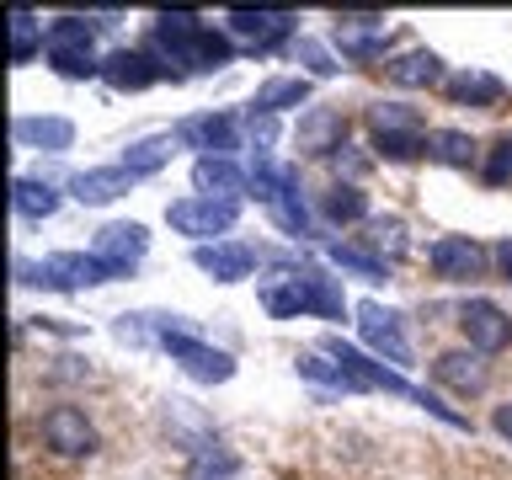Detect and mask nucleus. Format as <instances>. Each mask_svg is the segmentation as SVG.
Wrapping results in <instances>:
<instances>
[{
	"mask_svg": "<svg viewBox=\"0 0 512 480\" xmlns=\"http://www.w3.org/2000/svg\"><path fill=\"white\" fill-rule=\"evenodd\" d=\"M144 54L155 59L160 75L176 80L182 75L176 64H187V70H224V64L235 59V38L219 27H208L203 16H192V11H160Z\"/></svg>",
	"mask_w": 512,
	"mask_h": 480,
	"instance_id": "nucleus-1",
	"label": "nucleus"
},
{
	"mask_svg": "<svg viewBox=\"0 0 512 480\" xmlns=\"http://www.w3.org/2000/svg\"><path fill=\"white\" fill-rule=\"evenodd\" d=\"M262 304L267 315H326V320H342L347 315V299H342V283L331 278L326 267H294L283 262V278H272L262 288Z\"/></svg>",
	"mask_w": 512,
	"mask_h": 480,
	"instance_id": "nucleus-2",
	"label": "nucleus"
},
{
	"mask_svg": "<svg viewBox=\"0 0 512 480\" xmlns=\"http://www.w3.org/2000/svg\"><path fill=\"white\" fill-rule=\"evenodd\" d=\"M96 27L102 22H86V16H54L48 22V64L54 75L64 80H91L102 75V59H96Z\"/></svg>",
	"mask_w": 512,
	"mask_h": 480,
	"instance_id": "nucleus-3",
	"label": "nucleus"
},
{
	"mask_svg": "<svg viewBox=\"0 0 512 480\" xmlns=\"http://www.w3.org/2000/svg\"><path fill=\"white\" fill-rule=\"evenodd\" d=\"M16 283H27V288H96V283H112V272L91 251H59V256H43V262L16 256Z\"/></svg>",
	"mask_w": 512,
	"mask_h": 480,
	"instance_id": "nucleus-4",
	"label": "nucleus"
},
{
	"mask_svg": "<svg viewBox=\"0 0 512 480\" xmlns=\"http://www.w3.org/2000/svg\"><path fill=\"white\" fill-rule=\"evenodd\" d=\"M368 128H374V144L384 160H416L427 155V128L422 112L406 102H374L368 107Z\"/></svg>",
	"mask_w": 512,
	"mask_h": 480,
	"instance_id": "nucleus-5",
	"label": "nucleus"
},
{
	"mask_svg": "<svg viewBox=\"0 0 512 480\" xmlns=\"http://www.w3.org/2000/svg\"><path fill=\"white\" fill-rule=\"evenodd\" d=\"M155 342L166 347V352H171V363H182L192 379H203V384L235 379V358H230V352H219V347L198 342V336L182 331V326H160V331H155Z\"/></svg>",
	"mask_w": 512,
	"mask_h": 480,
	"instance_id": "nucleus-6",
	"label": "nucleus"
},
{
	"mask_svg": "<svg viewBox=\"0 0 512 480\" xmlns=\"http://www.w3.org/2000/svg\"><path fill=\"white\" fill-rule=\"evenodd\" d=\"M171 230L176 235H192L198 246H208V235H230L235 219H240V203H224V198H182L166 208Z\"/></svg>",
	"mask_w": 512,
	"mask_h": 480,
	"instance_id": "nucleus-7",
	"label": "nucleus"
},
{
	"mask_svg": "<svg viewBox=\"0 0 512 480\" xmlns=\"http://www.w3.org/2000/svg\"><path fill=\"white\" fill-rule=\"evenodd\" d=\"M459 331H464V342H470V352H480V358L512 347V320H507L502 304H491V299H464L459 304Z\"/></svg>",
	"mask_w": 512,
	"mask_h": 480,
	"instance_id": "nucleus-8",
	"label": "nucleus"
},
{
	"mask_svg": "<svg viewBox=\"0 0 512 480\" xmlns=\"http://www.w3.org/2000/svg\"><path fill=\"white\" fill-rule=\"evenodd\" d=\"M294 11H230L224 16V32L230 38H240L246 48H256V54H272L278 43H294Z\"/></svg>",
	"mask_w": 512,
	"mask_h": 480,
	"instance_id": "nucleus-9",
	"label": "nucleus"
},
{
	"mask_svg": "<svg viewBox=\"0 0 512 480\" xmlns=\"http://www.w3.org/2000/svg\"><path fill=\"white\" fill-rule=\"evenodd\" d=\"M150 251V230L144 224H107V230H96V240H91V256L102 262L112 278H128V272L139 267V256Z\"/></svg>",
	"mask_w": 512,
	"mask_h": 480,
	"instance_id": "nucleus-10",
	"label": "nucleus"
},
{
	"mask_svg": "<svg viewBox=\"0 0 512 480\" xmlns=\"http://www.w3.org/2000/svg\"><path fill=\"white\" fill-rule=\"evenodd\" d=\"M427 262H432V272H438L443 283H475L480 272H486L491 256L470 235H443V240H432V246H427Z\"/></svg>",
	"mask_w": 512,
	"mask_h": 480,
	"instance_id": "nucleus-11",
	"label": "nucleus"
},
{
	"mask_svg": "<svg viewBox=\"0 0 512 480\" xmlns=\"http://www.w3.org/2000/svg\"><path fill=\"white\" fill-rule=\"evenodd\" d=\"M43 443L54 448L59 459H86L96 454V427L86 422V411H75V406H54V411H43Z\"/></svg>",
	"mask_w": 512,
	"mask_h": 480,
	"instance_id": "nucleus-12",
	"label": "nucleus"
},
{
	"mask_svg": "<svg viewBox=\"0 0 512 480\" xmlns=\"http://www.w3.org/2000/svg\"><path fill=\"white\" fill-rule=\"evenodd\" d=\"M331 38H336V48H342L347 59L368 64V59L384 54V43H390V22H384L379 11H352V16H336Z\"/></svg>",
	"mask_w": 512,
	"mask_h": 480,
	"instance_id": "nucleus-13",
	"label": "nucleus"
},
{
	"mask_svg": "<svg viewBox=\"0 0 512 480\" xmlns=\"http://www.w3.org/2000/svg\"><path fill=\"white\" fill-rule=\"evenodd\" d=\"M358 331H363V342L374 352H384L395 368H411V342H406V331H400L395 310H384L379 299H363L358 304Z\"/></svg>",
	"mask_w": 512,
	"mask_h": 480,
	"instance_id": "nucleus-14",
	"label": "nucleus"
},
{
	"mask_svg": "<svg viewBox=\"0 0 512 480\" xmlns=\"http://www.w3.org/2000/svg\"><path fill=\"white\" fill-rule=\"evenodd\" d=\"M176 144L198 150V160H230V150H235V118H230V112H198V118H187L182 128H176Z\"/></svg>",
	"mask_w": 512,
	"mask_h": 480,
	"instance_id": "nucleus-15",
	"label": "nucleus"
},
{
	"mask_svg": "<svg viewBox=\"0 0 512 480\" xmlns=\"http://www.w3.org/2000/svg\"><path fill=\"white\" fill-rule=\"evenodd\" d=\"M192 267L208 272L214 283H246L256 272V251L240 240H214V246H192Z\"/></svg>",
	"mask_w": 512,
	"mask_h": 480,
	"instance_id": "nucleus-16",
	"label": "nucleus"
},
{
	"mask_svg": "<svg viewBox=\"0 0 512 480\" xmlns=\"http://www.w3.org/2000/svg\"><path fill=\"white\" fill-rule=\"evenodd\" d=\"M294 144H299V155H336L347 144V118L336 107H310L299 118Z\"/></svg>",
	"mask_w": 512,
	"mask_h": 480,
	"instance_id": "nucleus-17",
	"label": "nucleus"
},
{
	"mask_svg": "<svg viewBox=\"0 0 512 480\" xmlns=\"http://www.w3.org/2000/svg\"><path fill=\"white\" fill-rule=\"evenodd\" d=\"M102 80L112 91H144L155 86V80H166L155 70V59L144 54V48H112V54L102 59Z\"/></svg>",
	"mask_w": 512,
	"mask_h": 480,
	"instance_id": "nucleus-18",
	"label": "nucleus"
},
{
	"mask_svg": "<svg viewBox=\"0 0 512 480\" xmlns=\"http://www.w3.org/2000/svg\"><path fill=\"white\" fill-rule=\"evenodd\" d=\"M432 379L448 384V390H459V395H480L491 374H486V363H480V352L454 347V352H438V358H432Z\"/></svg>",
	"mask_w": 512,
	"mask_h": 480,
	"instance_id": "nucleus-19",
	"label": "nucleus"
},
{
	"mask_svg": "<svg viewBox=\"0 0 512 480\" xmlns=\"http://www.w3.org/2000/svg\"><path fill=\"white\" fill-rule=\"evenodd\" d=\"M443 91H448V102L480 107V112H496V107L507 102V86H502V80H496L491 70H459V75L443 80Z\"/></svg>",
	"mask_w": 512,
	"mask_h": 480,
	"instance_id": "nucleus-20",
	"label": "nucleus"
},
{
	"mask_svg": "<svg viewBox=\"0 0 512 480\" xmlns=\"http://www.w3.org/2000/svg\"><path fill=\"white\" fill-rule=\"evenodd\" d=\"M384 75L395 80L400 91H427V86H443V59L432 54V48H406V54H395L384 64Z\"/></svg>",
	"mask_w": 512,
	"mask_h": 480,
	"instance_id": "nucleus-21",
	"label": "nucleus"
},
{
	"mask_svg": "<svg viewBox=\"0 0 512 480\" xmlns=\"http://www.w3.org/2000/svg\"><path fill=\"white\" fill-rule=\"evenodd\" d=\"M11 139L27 144V150H70L75 144V123L70 118H16L11 123Z\"/></svg>",
	"mask_w": 512,
	"mask_h": 480,
	"instance_id": "nucleus-22",
	"label": "nucleus"
},
{
	"mask_svg": "<svg viewBox=\"0 0 512 480\" xmlns=\"http://www.w3.org/2000/svg\"><path fill=\"white\" fill-rule=\"evenodd\" d=\"M134 187V176H128L123 166H96V171H75L70 176V192L80 203H112V198H123V192Z\"/></svg>",
	"mask_w": 512,
	"mask_h": 480,
	"instance_id": "nucleus-23",
	"label": "nucleus"
},
{
	"mask_svg": "<svg viewBox=\"0 0 512 480\" xmlns=\"http://www.w3.org/2000/svg\"><path fill=\"white\" fill-rule=\"evenodd\" d=\"M192 187H198L203 198L235 203L240 187H246V171H240L235 160H198V166H192Z\"/></svg>",
	"mask_w": 512,
	"mask_h": 480,
	"instance_id": "nucleus-24",
	"label": "nucleus"
},
{
	"mask_svg": "<svg viewBox=\"0 0 512 480\" xmlns=\"http://www.w3.org/2000/svg\"><path fill=\"white\" fill-rule=\"evenodd\" d=\"M304 102H310V80H304V75H278V80H267V86H256L251 112L278 118L283 107H304Z\"/></svg>",
	"mask_w": 512,
	"mask_h": 480,
	"instance_id": "nucleus-25",
	"label": "nucleus"
},
{
	"mask_svg": "<svg viewBox=\"0 0 512 480\" xmlns=\"http://www.w3.org/2000/svg\"><path fill=\"white\" fill-rule=\"evenodd\" d=\"M171 144H176L171 134H144V139H134V144L123 150V171L134 176V182H139V176H155V171L176 155Z\"/></svg>",
	"mask_w": 512,
	"mask_h": 480,
	"instance_id": "nucleus-26",
	"label": "nucleus"
},
{
	"mask_svg": "<svg viewBox=\"0 0 512 480\" xmlns=\"http://www.w3.org/2000/svg\"><path fill=\"white\" fill-rule=\"evenodd\" d=\"M6 27H11V64H32V54H48V32L32 11H11Z\"/></svg>",
	"mask_w": 512,
	"mask_h": 480,
	"instance_id": "nucleus-27",
	"label": "nucleus"
},
{
	"mask_svg": "<svg viewBox=\"0 0 512 480\" xmlns=\"http://www.w3.org/2000/svg\"><path fill=\"white\" fill-rule=\"evenodd\" d=\"M11 208L22 219H48V214H59V192L48 182H32V176H16L11 182Z\"/></svg>",
	"mask_w": 512,
	"mask_h": 480,
	"instance_id": "nucleus-28",
	"label": "nucleus"
},
{
	"mask_svg": "<svg viewBox=\"0 0 512 480\" xmlns=\"http://www.w3.org/2000/svg\"><path fill=\"white\" fill-rule=\"evenodd\" d=\"M320 214L331 224H363L368 219V192L352 187V182H336L326 198H320Z\"/></svg>",
	"mask_w": 512,
	"mask_h": 480,
	"instance_id": "nucleus-29",
	"label": "nucleus"
},
{
	"mask_svg": "<svg viewBox=\"0 0 512 480\" xmlns=\"http://www.w3.org/2000/svg\"><path fill=\"white\" fill-rule=\"evenodd\" d=\"M187 480H240V459L219 443H203V448H192Z\"/></svg>",
	"mask_w": 512,
	"mask_h": 480,
	"instance_id": "nucleus-30",
	"label": "nucleus"
},
{
	"mask_svg": "<svg viewBox=\"0 0 512 480\" xmlns=\"http://www.w3.org/2000/svg\"><path fill=\"white\" fill-rule=\"evenodd\" d=\"M427 155L438 160V166H470V160H475V139L464 134V128H432V134H427Z\"/></svg>",
	"mask_w": 512,
	"mask_h": 480,
	"instance_id": "nucleus-31",
	"label": "nucleus"
},
{
	"mask_svg": "<svg viewBox=\"0 0 512 480\" xmlns=\"http://www.w3.org/2000/svg\"><path fill=\"white\" fill-rule=\"evenodd\" d=\"M326 256H331L336 267L358 272L363 283H384V278H390V262H384V256H368V251H358V246H331Z\"/></svg>",
	"mask_w": 512,
	"mask_h": 480,
	"instance_id": "nucleus-32",
	"label": "nucleus"
},
{
	"mask_svg": "<svg viewBox=\"0 0 512 480\" xmlns=\"http://www.w3.org/2000/svg\"><path fill=\"white\" fill-rule=\"evenodd\" d=\"M299 374L315 379V384H326V390H358L347 368L336 363V358H320V352H304V358H299Z\"/></svg>",
	"mask_w": 512,
	"mask_h": 480,
	"instance_id": "nucleus-33",
	"label": "nucleus"
},
{
	"mask_svg": "<svg viewBox=\"0 0 512 480\" xmlns=\"http://www.w3.org/2000/svg\"><path fill=\"white\" fill-rule=\"evenodd\" d=\"M480 176H486V187H507L512 182V134L496 139L486 150V166H480Z\"/></svg>",
	"mask_w": 512,
	"mask_h": 480,
	"instance_id": "nucleus-34",
	"label": "nucleus"
},
{
	"mask_svg": "<svg viewBox=\"0 0 512 480\" xmlns=\"http://www.w3.org/2000/svg\"><path fill=\"white\" fill-rule=\"evenodd\" d=\"M368 240H374L379 251L400 256V251H406V224H400V219H368Z\"/></svg>",
	"mask_w": 512,
	"mask_h": 480,
	"instance_id": "nucleus-35",
	"label": "nucleus"
},
{
	"mask_svg": "<svg viewBox=\"0 0 512 480\" xmlns=\"http://www.w3.org/2000/svg\"><path fill=\"white\" fill-rule=\"evenodd\" d=\"M294 54H299L304 64H310V75H336V70H342V64H336V59H331L315 38H294Z\"/></svg>",
	"mask_w": 512,
	"mask_h": 480,
	"instance_id": "nucleus-36",
	"label": "nucleus"
},
{
	"mask_svg": "<svg viewBox=\"0 0 512 480\" xmlns=\"http://www.w3.org/2000/svg\"><path fill=\"white\" fill-rule=\"evenodd\" d=\"M331 160H336L342 171H368V155H358V144H342V150H336Z\"/></svg>",
	"mask_w": 512,
	"mask_h": 480,
	"instance_id": "nucleus-37",
	"label": "nucleus"
},
{
	"mask_svg": "<svg viewBox=\"0 0 512 480\" xmlns=\"http://www.w3.org/2000/svg\"><path fill=\"white\" fill-rule=\"evenodd\" d=\"M491 262H496V267H502V278L512 283V235H507V240H496V251H491Z\"/></svg>",
	"mask_w": 512,
	"mask_h": 480,
	"instance_id": "nucleus-38",
	"label": "nucleus"
},
{
	"mask_svg": "<svg viewBox=\"0 0 512 480\" xmlns=\"http://www.w3.org/2000/svg\"><path fill=\"white\" fill-rule=\"evenodd\" d=\"M491 427H496V432H502V438L512 443V400H507V406H496V411H491Z\"/></svg>",
	"mask_w": 512,
	"mask_h": 480,
	"instance_id": "nucleus-39",
	"label": "nucleus"
}]
</instances>
